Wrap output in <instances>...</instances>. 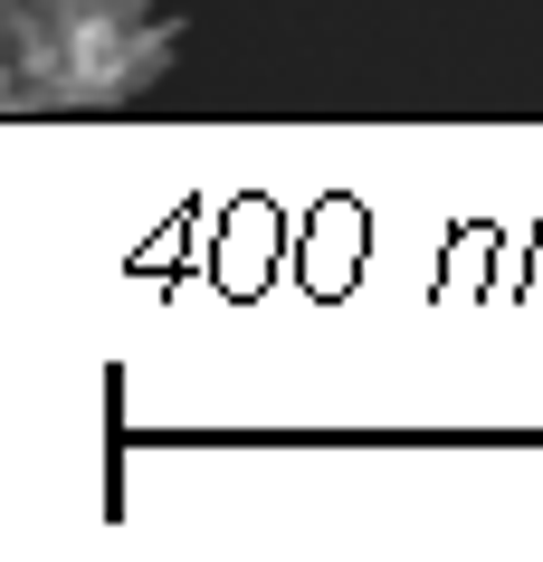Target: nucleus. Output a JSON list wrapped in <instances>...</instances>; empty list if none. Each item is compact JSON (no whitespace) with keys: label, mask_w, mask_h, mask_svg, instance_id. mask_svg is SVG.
<instances>
[{"label":"nucleus","mask_w":543,"mask_h":562,"mask_svg":"<svg viewBox=\"0 0 543 562\" xmlns=\"http://www.w3.org/2000/svg\"><path fill=\"white\" fill-rule=\"evenodd\" d=\"M181 20L152 0H0V95L10 115H105L162 87Z\"/></svg>","instance_id":"1"}]
</instances>
